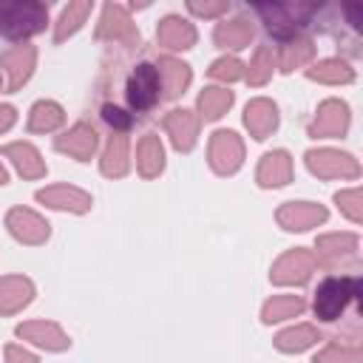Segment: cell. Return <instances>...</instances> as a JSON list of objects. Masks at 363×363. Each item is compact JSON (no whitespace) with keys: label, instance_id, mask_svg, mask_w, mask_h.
Segmentation results:
<instances>
[{"label":"cell","instance_id":"obj_1","mask_svg":"<svg viewBox=\"0 0 363 363\" xmlns=\"http://www.w3.org/2000/svg\"><path fill=\"white\" fill-rule=\"evenodd\" d=\"M48 23V6L34 0L0 3V34L9 40H26L43 31Z\"/></svg>","mask_w":363,"mask_h":363},{"label":"cell","instance_id":"obj_2","mask_svg":"<svg viewBox=\"0 0 363 363\" xmlns=\"http://www.w3.org/2000/svg\"><path fill=\"white\" fill-rule=\"evenodd\" d=\"M255 14L264 20V26L272 37L286 43V40L301 37V31L309 26L315 9L301 6V3H267V6H255Z\"/></svg>","mask_w":363,"mask_h":363},{"label":"cell","instance_id":"obj_3","mask_svg":"<svg viewBox=\"0 0 363 363\" xmlns=\"http://www.w3.org/2000/svg\"><path fill=\"white\" fill-rule=\"evenodd\" d=\"M360 298V281L352 275H332L315 292V315L320 320H337L349 303Z\"/></svg>","mask_w":363,"mask_h":363},{"label":"cell","instance_id":"obj_4","mask_svg":"<svg viewBox=\"0 0 363 363\" xmlns=\"http://www.w3.org/2000/svg\"><path fill=\"white\" fill-rule=\"evenodd\" d=\"M125 91H128V102H130V108H133L136 113L150 111V108L159 102V96H162V94H159V91H162V79H159L156 65L139 62V65L130 71Z\"/></svg>","mask_w":363,"mask_h":363},{"label":"cell","instance_id":"obj_5","mask_svg":"<svg viewBox=\"0 0 363 363\" xmlns=\"http://www.w3.org/2000/svg\"><path fill=\"white\" fill-rule=\"evenodd\" d=\"M96 40H111V43H122L125 48H133L139 45V31L128 14L125 6L119 3H108L102 9V17H99V28H96Z\"/></svg>","mask_w":363,"mask_h":363},{"label":"cell","instance_id":"obj_6","mask_svg":"<svg viewBox=\"0 0 363 363\" xmlns=\"http://www.w3.org/2000/svg\"><path fill=\"white\" fill-rule=\"evenodd\" d=\"M306 164H309V170L315 176H323V179H357V173H360L357 162L349 153L329 150V147L309 150L306 153Z\"/></svg>","mask_w":363,"mask_h":363},{"label":"cell","instance_id":"obj_7","mask_svg":"<svg viewBox=\"0 0 363 363\" xmlns=\"http://www.w3.org/2000/svg\"><path fill=\"white\" fill-rule=\"evenodd\" d=\"M241 159H244V145H241L238 133L216 130L210 136V164L216 173H221V176L235 173L241 167Z\"/></svg>","mask_w":363,"mask_h":363},{"label":"cell","instance_id":"obj_8","mask_svg":"<svg viewBox=\"0 0 363 363\" xmlns=\"http://www.w3.org/2000/svg\"><path fill=\"white\" fill-rule=\"evenodd\" d=\"M318 258L309 252V250H289L286 255H281L275 264H272V281L275 284H303L312 269H315Z\"/></svg>","mask_w":363,"mask_h":363},{"label":"cell","instance_id":"obj_9","mask_svg":"<svg viewBox=\"0 0 363 363\" xmlns=\"http://www.w3.org/2000/svg\"><path fill=\"white\" fill-rule=\"evenodd\" d=\"M349 128V108L346 102L340 99H326L318 113H315V122H312V136H323V139H332V136H343Z\"/></svg>","mask_w":363,"mask_h":363},{"label":"cell","instance_id":"obj_10","mask_svg":"<svg viewBox=\"0 0 363 363\" xmlns=\"http://www.w3.org/2000/svg\"><path fill=\"white\" fill-rule=\"evenodd\" d=\"M6 227L23 244H43L48 238V221H43L34 210H26V207H14L6 216Z\"/></svg>","mask_w":363,"mask_h":363},{"label":"cell","instance_id":"obj_11","mask_svg":"<svg viewBox=\"0 0 363 363\" xmlns=\"http://www.w3.org/2000/svg\"><path fill=\"white\" fill-rule=\"evenodd\" d=\"M164 130L170 133L176 150H193L199 136V116L187 108H176L164 116Z\"/></svg>","mask_w":363,"mask_h":363},{"label":"cell","instance_id":"obj_12","mask_svg":"<svg viewBox=\"0 0 363 363\" xmlns=\"http://www.w3.org/2000/svg\"><path fill=\"white\" fill-rule=\"evenodd\" d=\"M326 221V210L312 201H289L278 210V224L286 230H309Z\"/></svg>","mask_w":363,"mask_h":363},{"label":"cell","instance_id":"obj_13","mask_svg":"<svg viewBox=\"0 0 363 363\" xmlns=\"http://www.w3.org/2000/svg\"><path fill=\"white\" fill-rule=\"evenodd\" d=\"M156 43L170 51H184L196 43V28H193V23H187L176 14H167L156 28Z\"/></svg>","mask_w":363,"mask_h":363},{"label":"cell","instance_id":"obj_14","mask_svg":"<svg viewBox=\"0 0 363 363\" xmlns=\"http://www.w3.org/2000/svg\"><path fill=\"white\" fill-rule=\"evenodd\" d=\"M34 60H37V51H34V45H28V43H20V45H14L11 51H6V54L0 57V65L9 71V88H11V91H17V88L31 77Z\"/></svg>","mask_w":363,"mask_h":363},{"label":"cell","instance_id":"obj_15","mask_svg":"<svg viewBox=\"0 0 363 363\" xmlns=\"http://www.w3.org/2000/svg\"><path fill=\"white\" fill-rule=\"evenodd\" d=\"M37 201L54 207V210H71V213H85L91 210V196L79 187H68V184H57V187H45L37 193Z\"/></svg>","mask_w":363,"mask_h":363},{"label":"cell","instance_id":"obj_16","mask_svg":"<svg viewBox=\"0 0 363 363\" xmlns=\"http://www.w3.org/2000/svg\"><path fill=\"white\" fill-rule=\"evenodd\" d=\"M357 252V235L354 233H329L318 238V258L326 267H337L340 261L352 258Z\"/></svg>","mask_w":363,"mask_h":363},{"label":"cell","instance_id":"obj_17","mask_svg":"<svg viewBox=\"0 0 363 363\" xmlns=\"http://www.w3.org/2000/svg\"><path fill=\"white\" fill-rule=\"evenodd\" d=\"M17 335L43 346V349H51V352H60V349H68V335L51 323V320H28V323H20L17 326Z\"/></svg>","mask_w":363,"mask_h":363},{"label":"cell","instance_id":"obj_18","mask_svg":"<svg viewBox=\"0 0 363 363\" xmlns=\"http://www.w3.org/2000/svg\"><path fill=\"white\" fill-rule=\"evenodd\" d=\"M54 145H57V150H62V153H68V156L85 162V159H91V153H94V147H96V130H94L91 125L79 122V125H74L71 130H65L62 136H57Z\"/></svg>","mask_w":363,"mask_h":363},{"label":"cell","instance_id":"obj_19","mask_svg":"<svg viewBox=\"0 0 363 363\" xmlns=\"http://www.w3.org/2000/svg\"><path fill=\"white\" fill-rule=\"evenodd\" d=\"M34 298V284L23 275H6L0 278V315H11L23 309Z\"/></svg>","mask_w":363,"mask_h":363},{"label":"cell","instance_id":"obj_20","mask_svg":"<svg viewBox=\"0 0 363 363\" xmlns=\"http://www.w3.org/2000/svg\"><path fill=\"white\" fill-rule=\"evenodd\" d=\"M244 125L255 139H267L278 128V108L269 99H252L244 111Z\"/></svg>","mask_w":363,"mask_h":363},{"label":"cell","instance_id":"obj_21","mask_svg":"<svg viewBox=\"0 0 363 363\" xmlns=\"http://www.w3.org/2000/svg\"><path fill=\"white\" fill-rule=\"evenodd\" d=\"M159 79H162V88H164V96H179L184 94V88L190 85L193 74H190V65H184L182 60H173V57H159Z\"/></svg>","mask_w":363,"mask_h":363},{"label":"cell","instance_id":"obj_22","mask_svg":"<svg viewBox=\"0 0 363 363\" xmlns=\"http://www.w3.org/2000/svg\"><path fill=\"white\" fill-rule=\"evenodd\" d=\"M292 179V159L286 150H272L261 159L258 164V184L264 187H278Z\"/></svg>","mask_w":363,"mask_h":363},{"label":"cell","instance_id":"obj_23","mask_svg":"<svg viewBox=\"0 0 363 363\" xmlns=\"http://www.w3.org/2000/svg\"><path fill=\"white\" fill-rule=\"evenodd\" d=\"M3 156H9L14 162V167L26 176V179H40L45 176V162L40 159L37 147L28 145V142H11L3 147Z\"/></svg>","mask_w":363,"mask_h":363},{"label":"cell","instance_id":"obj_24","mask_svg":"<svg viewBox=\"0 0 363 363\" xmlns=\"http://www.w3.org/2000/svg\"><path fill=\"white\" fill-rule=\"evenodd\" d=\"M213 40L221 45V48H247L250 40H252V23L247 17H233V20H224L216 26L213 31Z\"/></svg>","mask_w":363,"mask_h":363},{"label":"cell","instance_id":"obj_25","mask_svg":"<svg viewBox=\"0 0 363 363\" xmlns=\"http://www.w3.org/2000/svg\"><path fill=\"white\" fill-rule=\"evenodd\" d=\"M136 164H139V173L145 179H153L162 173L164 167V150H162V142L156 133H145L139 139V147H136Z\"/></svg>","mask_w":363,"mask_h":363},{"label":"cell","instance_id":"obj_26","mask_svg":"<svg viewBox=\"0 0 363 363\" xmlns=\"http://www.w3.org/2000/svg\"><path fill=\"white\" fill-rule=\"evenodd\" d=\"M312 57H315V43L309 37H295V40L281 43L278 65H281V71H292V68L306 65Z\"/></svg>","mask_w":363,"mask_h":363},{"label":"cell","instance_id":"obj_27","mask_svg":"<svg viewBox=\"0 0 363 363\" xmlns=\"http://www.w3.org/2000/svg\"><path fill=\"white\" fill-rule=\"evenodd\" d=\"M62 122H65L62 108H60L57 102H48V99L37 102V105L31 108V113H28V130H31V133H48V130H57Z\"/></svg>","mask_w":363,"mask_h":363},{"label":"cell","instance_id":"obj_28","mask_svg":"<svg viewBox=\"0 0 363 363\" xmlns=\"http://www.w3.org/2000/svg\"><path fill=\"white\" fill-rule=\"evenodd\" d=\"M320 340V332L312 326V323H298V326H292V329H284L278 337H275V346L281 349V352H303V349H309L312 343H318Z\"/></svg>","mask_w":363,"mask_h":363},{"label":"cell","instance_id":"obj_29","mask_svg":"<svg viewBox=\"0 0 363 363\" xmlns=\"http://www.w3.org/2000/svg\"><path fill=\"white\" fill-rule=\"evenodd\" d=\"M306 77L315 82H326V85H340V82H352L354 71L343 62V60H320L312 68H306Z\"/></svg>","mask_w":363,"mask_h":363},{"label":"cell","instance_id":"obj_30","mask_svg":"<svg viewBox=\"0 0 363 363\" xmlns=\"http://www.w3.org/2000/svg\"><path fill=\"white\" fill-rule=\"evenodd\" d=\"M102 173L105 176H125L128 173V139L119 130L108 139V147L102 153Z\"/></svg>","mask_w":363,"mask_h":363},{"label":"cell","instance_id":"obj_31","mask_svg":"<svg viewBox=\"0 0 363 363\" xmlns=\"http://www.w3.org/2000/svg\"><path fill=\"white\" fill-rule=\"evenodd\" d=\"M303 298L301 295H275V298H269L267 303H264V309H261V318H264V323H275V320H284V318H295V315H301L303 312Z\"/></svg>","mask_w":363,"mask_h":363},{"label":"cell","instance_id":"obj_32","mask_svg":"<svg viewBox=\"0 0 363 363\" xmlns=\"http://www.w3.org/2000/svg\"><path fill=\"white\" fill-rule=\"evenodd\" d=\"M88 14H91V3H68V6L62 9L60 20H57L54 40H57V43H62L65 37H71V34L85 23V17H88Z\"/></svg>","mask_w":363,"mask_h":363},{"label":"cell","instance_id":"obj_33","mask_svg":"<svg viewBox=\"0 0 363 363\" xmlns=\"http://www.w3.org/2000/svg\"><path fill=\"white\" fill-rule=\"evenodd\" d=\"M230 105H233V91H227V88H204L199 94V111L204 119L224 116Z\"/></svg>","mask_w":363,"mask_h":363},{"label":"cell","instance_id":"obj_34","mask_svg":"<svg viewBox=\"0 0 363 363\" xmlns=\"http://www.w3.org/2000/svg\"><path fill=\"white\" fill-rule=\"evenodd\" d=\"M272 77V48L269 45H261L250 62V71H247V79L250 85H264L267 79Z\"/></svg>","mask_w":363,"mask_h":363},{"label":"cell","instance_id":"obj_35","mask_svg":"<svg viewBox=\"0 0 363 363\" xmlns=\"http://www.w3.org/2000/svg\"><path fill=\"white\" fill-rule=\"evenodd\" d=\"M210 77L213 79H221V82H235V79H244L247 71H244V62L235 60V57H221L210 65Z\"/></svg>","mask_w":363,"mask_h":363},{"label":"cell","instance_id":"obj_36","mask_svg":"<svg viewBox=\"0 0 363 363\" xmlns=\"http://www.w3.org/2000/svg\"><path fill=\"white\" fill-rule=\"evenodd\" d=\"M315 363H363L357 346H326L320 354H315Z\"/></svg>","mask_w":363,"mask_h":363},{"label":"cell","instance_id":"obj_37","mask_svg":"<svg viewBox=\"0 0 363 363\" xmlns=\"http://www.w3.org/2000/svg\"><path fill=\"white\" fill-rule=\"evenodd\" d=\"M335 201L340 204V210L352 218V221H360L363 218V207H360V190L357 187H352V190H340L337 196H335Z\"/></svg>","mask_w":363,"mask_h":363},{"label":"cell","instance_id":"obj_38","mask_svg":"<svg viewBox=\"0 0 363 363\" xmlns=\"http://www.w3.org/2000/svg\"><path fill=\"white\" fill-rule=\"evenodd\" d=\"M102 116H105L108 125H113V128H119V130L130 125V116H128L122 108H116V105H105V108H102Z\"/></svg>","mask_w":363,"mask_h":363},{"label":"cell","instance_id":"obj_39","mask_svg":"<svg viewBox=\"0 0 363 363\" xmlns=\"http://www.w3.org/2000/svg\"><path fill=\"white\" fill-rule=\"evenodd\" d=\"M187 9L199 17H218V14L227 11V3H190Z\"/></svg>","mask_w":363,"mask_h":363},{"label":"cell","instance_id":"obj_40","mask_svg":"<svg viewBox=\"0 0 363 363\" xmlns=\"http://www.w3.org/2000/svg\"><path fill=\"white\" fill-rule=\"evenodd\" d=\"M6 363H37V357L23 346H6Z\"/></svg>","mask_w":363,"mask_h":363},{"label":"cell","instance_id":"obj_41","mask_svg":"<svg viewBox=\"0 0 363 363\" xmlns=\"http://www.w3.org/2000/svg\"><path fill=\"white\" fill-rule=\"evenodd\" d=\"M14 119H17L14 108H11V105H0V133L9 130V128L14 125Z\"/></svg>","mask_w":363,"mask_h":363},{"label":"cell","instance_id":"obj_42","mask_svg":"<svg viewBox=\"0 0 363 363\" xmlns=\"http://www.w3.org/2000/svg\"><path fill=\"white\" fill-rule=\"evenodd\" d=\"M6 182H9V176H6V167L0 164V184H6Z\"/></svg>","mask_w":363,"mask_h":363},{"label":"cell","instance_id":"obj_43","mask_svg":"<svg viewBox=\"0 0 363 363\" xmlns=\"http://www.w3.org/2000/svg\"><path fill=\"white\" fill-rule=\"evenodd\" d=\"M0 88H3V77H0Z\"/></svg>","mask_w":363,"mask_h":363}]
</instances>
